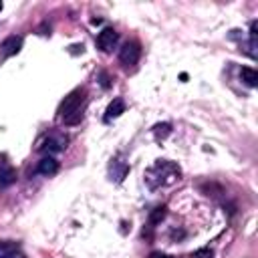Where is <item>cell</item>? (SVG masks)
<instances>
[{
  "label": "cell",
  "mask_w": 258,
  "mask_h": 258,
  "mask_svg": "<svg viewBox=\"0 0 258 258\" xmlns=\"http://www.w3.org/2000/svg\"><path fill=\"white\" fill-rule=\"evenodd\" d=\"M240 79H242V83L248 85V87H256V85H258V73H256L252 67H242V69H240Z\"/></svg>",
  "instance_id": "8fae6325"
},
{
  "label": "cell",
  "mask_w": 258,
  "mask_h": 258,
  "mask_svg": "<svg viewBox=\"0 0 258 258\" xmlns=\"http://www.w3.org/2000/svg\"><path fill=\"white\" fill-rule=\"evenodd\" d=\"M107 115H105V121H111V119H117L121 113H125V101L121 99V97H117V99H113L111 103H109V107H107V111H105Z\"/></svg>",
  "instance_id": "9c48e42d"
},
{
  "label": "cell",
  "mask_w": 258,
  "mask_h": 258,
  "mask_svg": "<svg viewBox=\"0 0 258 258\" xmlns=\"http://www.w3.org/2000/svg\"><path fill=\"white\" fill-rule=\"evenodd\" d=\"M0 258H26L16 242H0Z\"/></svg>",
  "instance_id": "ba28073f"
},
{
  "label": "cell",
  "mask_w": 258,
  "mask_h": 258,
  "mask_svg": "<svg viewBox=\"0 0 258 258\" xmlns=\"http://www.w3.org/2000/svg\"><path fill=\"white\" fill-rule=\"evenodd\" d=\"M16 181V169L8 163H2L0 165V187H8Z\"/></svg>",
  "instance_id": "30bf717a"
},
{
  "label": "cell",
  "mask_w": 258,
  "mask_h": 258,
  "mask_svg": "<svg viewBox=\"0 0 258 258\" xmlns=\"http://www.w3.org/2000/svg\"><path fill=\"white\" fill-rule=\"evenodd\" d=\"M153 133H155L157 139H165V137L171 133V125H169V123H157V125L153 127Z\"/></svg>",
  "instance_id": "4fadbf2b"
},
{
  "label": "cell",
  "mask_w": 258,
  "mask_h": 258,
  "mask_svg": "<svg viewBox=\"0 0 258 258\" xmlns=\"http://www.w3.org/2000/svg\"><path fill=\"white\" fill-rule=\"evenodd\" d=\"M189 258H214V250L212 248H198L189 254Z\"/></svg>",
  "instance_id": "5bb4252c"
},
{
  "label": "cell",
  "mask_w": 258,
  "mask_h": 258,
  "mask_svg": "<svg viewBox=\"0 0 258 258\" xmlns=\"http://www.w3.org/2000/svg\"><path fill=\"white\" fill-rule=\"evenodd\" d=\"M81 121H83V111H77V113H73V115H69V117L62 119L64 125H79Z\"/></svg>",
  "instance_id": "9a60e30c"
},
{
  "label": "cell",
  "mask_w": 258,
  "mask_h": 258,
  "mask_svg": "<svg viewBox=\"0 0 258 258\" xmlns=\"http://www.w3.org/2000/svg\"><path fill=\"white\" fill-rule=\"evenodd\" d=\"M165 214H167V208H165V206H157V208H153L151 214H149V226H157V224H161L163 218H165Z\"/></svg>",
  "instance_id": "7c38bea8"
},
{
  "label": "cell",
  "mask_w": 258,
  "mask_h": 258,
  "mask_svg": "<svg viewBox=\"0 0 258 258\" xmlns=\"http://www.w3.org/2000/svg\"><path fill=\"white\" fill-rule=\"evenodd\" d=\"M149 258H171L169 254H165V252H151L149 254Z\"/></svg>",
  "instance_id": "2e32d148"
},
{
  "label": "cell",
  "mask_w": 258,
  "mask_h": 258,
  "mask_svg": "<svg viewBox=\"0 0 258 258\" xmlns=\"http://www.w3.org/2000/svg\"><path fill=\"white\" fill-rule=\"evenodd\" d=\"M101 79H103V81H101V85H103V87L107 89V87H109V77H107L105 73H101Z\"/></svg>",
  "instance_id": "e0dca14e"
},
{
  "label": "cell",
  "mask_w": 258,
  "mask_h": 258,
  "mask_svg": "<svg viewBox=\"0 0 258 258\" xmlns=\"http://www.w3.org/2000/svg\"><path fill=\"white\" fill-rule=\"evenodd\" d=\"M20 46H22V36H16V34H12V36H6L4 40H2V54L4 56H12V54H16L18 50H20Z\"/></svg>",
  "instance_id": "52a82bcc"
},
{
  "label": "cell",
  "mask_w": 258,
  "mask_h": 258,
  "mask_svg": "<svg viewBox=\"0 0 258 258\" xmlns=\"http://www.w3.org/2000/svg\"><path fill=\"white\" fill-rule=\"evenodd\" d=\"M36 171H38L40 175H46V177H50V175H54V173L58 171V161H56L54 157H50V155H44V157L38 161V165H36Z\"/></svg>",
  "instance_id": "8992f818"
},
{
  "label": "cell",
  "mask_w": 258,
  "mask_h": 258,
  "mask_svg": "<svg viewBox=\"0 0 258 258\" xmlns=\"http://www.w3.org/2000/svg\"><path fill=\"white\" fill-rule=\"evenodd\" d=\"M117 40H119V32H117L115 28L107 26V28H103V30L99 32V36H97V46H99L103 52H111V50L115 48Z\"/></svg>",
  "instance_id": "5b68a950"
},
{
  "label": "cell",
  "mask_w": 258,
  "mask_h": 258,
  "mask_svg": "<svg viewBox=\"0 0 258 258\" xmlns=\"http://www.w3.org/2000/svg\"><path fill=\"white\" fill-rule=\"evenodd\" d=\"M85 95H87V91L81 89V87L75 89V91H71V93L62 99V103L58 105V117L64 119V117H69V115L81 111V105L85 103Z\"/></svg>",
  "instance_id": "7a4b0ae2"
},
{
  "label": "cell",
  "mask_w": 258,
  "mask_h": 258,
  "mask_svg": "<svg viewBox=\"0 0 258 258\" xmlns=\"http://www.w3.org/2000/svg\"><path fill=\"white\" fill-rule=\"evenodd\" d=\"M139 56H141V46H139V42H135V40H127L121 48H119V62L123 64V67H135L137 64V60H139Z\"/></svg>",
  "instance_id": "277c9868"
},
{
  "label": "cell",
  "mask_w": 258,
  "mask_h": 258,
  "mask_svg": "<svg viewBox=\"0 0 258 258\" xmlns=\"http://www.w3.org/2000/svg\"><path fill=\"white\" fill-rule=\"evenodd\" d=\"M149 179H153V181L149 183L151 189H155V187H159V185H165V183H171V181L179 179V167H177L175 163L167 161V159H161V161H157V163L147 171L145 181H149Z\"/></svg>",
  "instance_id": "6da1fadb"
},
{
  "label": "cell",
  "mask_w": 258,
  "mask_h": 258,
  "mask_svg": "<svg viewBox=\"0 0 258 258\" xmlns=\"http://www.w3.org/2000/svg\"><path fill=\"white\" fill-rule=\"evenodd\" d=\"M0 10H2V2H0Z\"/></svg>",
  "instance_id": "ac0fdd59"
},
{
  "label": "cell",
  "mask_w": 258,
  "mask_h": 258,
  "mask_svg": "<svg viewBox=\"0 0 258 258\" xmlns=\"http://www.w3.org/2000/svg\"><path fill=\"white\" fill-rule=\"evenodd\" d=\"M67 143H69V137L64 133L54 131V133L44 137V141L38 145V151H42V153H60V151H64Z\"/></svg>",
  "instance_id": "3957f363"
}]
</instances>
